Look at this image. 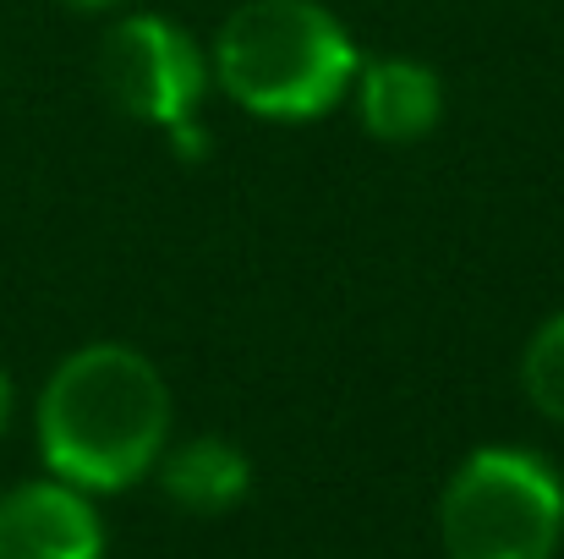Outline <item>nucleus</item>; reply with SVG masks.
I'll return each mask as SVG.
<instances>
[{"instance_id": "39448f33", "label": "nucleus", "mask_w": 564, "mask_h": 559, "mask_svg": "<svg viewBox=\"0 0 564 559\" xmlns=\"http://www.w3.org/2000/svg\"><path fill=\"white\" fill-rule=\"evenodd\" d=\"M0 559H105L94 494L61 477H33L0 494Z\"/></svg>"}, {"instance_id": "f257e3e1", "label": "nucleus", "mask_w": 564, "mask_h": 559, "mask_svg": "<svg viewBox=\"0 0 564 559\" xmlns=\"http://www.w3.org/2000/svg\"><path fill=\"white\" fill-rule=\"evenodd\" d=\"M171 384L149 352L127 341H88L44 378L33 433L50 477L83 494H121L154 477L171 444Z\"/></svg>"}, {"instance_id": "20e7f679", "label": "nucleus", "mask_w": 564, "mask_h": 559, "mask_svg": "<svg viewBox=\"0 0 564 559\" xmlns=\"http://www.w3.org/2000/svg\"><path fill=\"white\" fill-rule=\"evenodd\" d=\"M99 83L110 105L143 127H187L203 121V99L214 88L208 50L165 11H121L99 44Z\"/></svg>"}, {"instance_id": "9d476101", "label": "nucleus", "mask_w": 564, "mask_h": 559, "mask_svg": "<svg viewBox=\"0 0 564 559\" xmlns=\"http://www.w3.org/2000/svg\"><path fill=\"white\" fill-rule=\"evenodd\" d=\"M6 422H11V378L0 368V433H6Z\"/></svg>"}, {"instance_id": "9b49d317", "label": "nucleus", "mask_w": 564, "mask_h": 559, "mask_svg": "<svg viewBox=\"0 0 564 559\" xmlns=\"http://www.w3.org/2000/svg\"><path fill=\"white\" fill-rule=\"evenodd\" d=\"M560 483H564V477H560Z\"/></svg>"}, {"instance_id": "0eeeda50", "label": "nucleus", "mask_w": 564, "mask_h": 559, "mask_svg": "<svg viewBox=\"0 0 564 559\" xmlns=\"http://www.w3.org/2000/svg\"><path fill=\"white\" fill-rule=\"evenodd\" d=\"M154 477L176 510L208 522V516H230L252 494V455L225 433H192L165 444Z\"/></svg>"}, {"instance_id": "7ed1b4c3", "label": "nucleus", "mask_w": 564, "mask_h": 559, "mask_svg": "<svg viewBox=\"0 0 564 559\" xmlns=\"http://www.w3.org/2000/svg\"><path fill=\"white\" fill-rule=\"evenodd\" d=\"M449 559H554L564 544L560 472L521 444H477L438 494Z\"/></svg>"}, {"instance_id": "423d86ee", "label": "nucleus", "mask_w": 564, "mask_h": 559, "mask_svg": "<svg viewBox=\"0 0 564 559\" xmlns=\"http://www.w3.org/2000/svg\"><path fill=\"white\" fill-rule=\"evenodd\" d=\"M351 105L373 143L411 149V143L433 138L444 121V77L416 55H378V61L357 66Z\"/></svg>"}, {"instance_id": "1a4fd4ad", "label": "nucleus", "mask_w": 564, "mask_h": 559, "mask_svg": "<svg viewBox=\"0 0 564 559\" xmlns=\"http://www.w3.org/2000/svg\"><path fill=\"white\" fill-rule=\"evenodd\" d=\"M66 6H77V11H121L132 0H66Z\"/></svg>"}, {"instance_id": "6e6552de", "label": "nucleus", "mask_w": 564, "mask_h": 559, "mask_svg": "<svg viewBox=\"0 0 564 559\" xmlns=\"http://www.w3.org/2000/svg\"><path fill=\"white\" fill-rule=\"evenodd\" d=\"M521 389L538 417L564 422V308L549 313L521 346Z\"/></svg>"}, {"instance_id": "f03ea898", "label": "nucleus", "mask_w": 564, "mask_h": 559, "mask_svg": "<svg viewBox=\"0 0 564 559\" xmlns=\"http://www.w3.org/2000/svg\"><path fill=\"white\" fill-rule=\"evenodd\" d=\"M214 88L258 121H324L351 99L362 50L324 0H241L208 44Z\"/></svg>"}]
</instances>
